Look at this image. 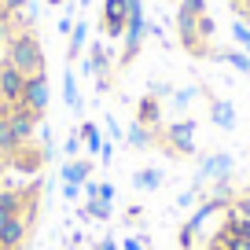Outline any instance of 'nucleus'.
<instances>
[{"label": "nucleus", "mask_w": 250, "mask_h": 250, "mask_svg": "<svg viewBox=\"0 0 250 250\" xmlns=\"http://www.w3.org/2000/svg\"><path fill=\"white\" fill-rule=\"evenodd\" d=\"M129 22V0H107L103 4V30L107 37H122Z\"/></svg>", "instance_id": "6e6552de"}, {"label": "nucleus", "mask_w": 250, "mask_h": 250, "mask_svg": "<svg viewBox=\"0 0 250 250\" xmlns=\"http://www.w3.org/2000/svg\"><path fill=\"white\" fill-rule=\"evenodd\" d=\"M206 250H232V243H228V239H225L221 232H213V239L206 243Z\"/></svg>", "instance_id": "5701e85b"}, {"label": "nucleus", "mask_w": 250, "mask_h": 250, "mask_svg": "<svg viewBox=\"0 0 250 250\" xmlns=\"http://www.w3.org/2000/svg\"><path fill=\"white\" fill-rule=\"evenodd\" d=\"M133 184L140 188V191H155V188L162 184V173H158V169H136Z\"/></svg>", "instance_id": "dca6fc26"}, {"label": "nucleus", "mask_w": 250, "mask_h": 250, "mask_svg": "<svg viewBox=\"0 0 250 250\" xmlns=\"http://www.w3.org/2000/svg\"><path fill=\"white\" fill-rule=\"evenodd\" d=\"M85 41H88V26H85V22H78V26H74V33H70V48H66V59H78L81 48H85Z\"/></svg>", "instance_id": "2eb2a0df"}, {"label": "nucleus", "mask_w": 250, "mask_h": 250, "mask_svg": "<svg viewBox=\"0 0 250 250\" xmlns=\"http://www.w3.org/2000/svg\"><path fill=\"white\" fill-rule=\"evenodd\" d=\"M213 33H217V22H213V15H210V11H206V15H199V37L210 41Z\"/></svg>", "instance_id": "412c9836"}, {"label": "nucleus", "mask_w": 250, "mask_h": 250, "mask_svg": "<svg viewBox=\"0 0 250 250\" xmlns=\"http://www.w3.org/2000/svg\"><path fill=\"white\" fill-rule=\"evenodd\" d=\"M26 235H30V213H15L0 232V250H22Z\"/></svg>", "instance_id": "0eeeda50"}, {"label": "nucleus", "mask_w": 250, "mask_h": 250, "mask_svg": "<svg viewBox=\"0 0 250 250\" xmlns=\"http://www.w3.org/2000/svg\"><path fill=\"white\" fill-rule=\"evenodd\" d=\"M232 4H235V0H232Z\"/></svg>", "instance_id": "e433bc0d"}, {"label": "nucleus", "mask_w": 250, "mask_h": 250, "mask_svg": "<svg viewBox=\"0 0 250 250\" xmlns=\"http://www.w3.org/2000/svg\"><path fill=\"white\" fill-rule=\"evenodd\" d=\"M191 100H195V88H184V92H177V96H173V103H177V107H188Z\"/></svg>", "instance_id": "393cba45"}, {"label": "nucleus", "mask_w": 250, "mask_h": 250, "mask_svg": "<svg viewBox=\"0 0 250 250\" xmlns=\"http://www.w3.org/2000/svg\"><path fill=\"white\" fill-rule=\"evenodd\" d=\"M92 177V162L88 158H66L62 166V184H85Z\"/></svg>", "instance_id": "9d476101"}, {"label": "nucleus", "mask_w": 250, "mask_h": 250, "mask_svg": "<svg viewBox=\"0 0 250 250\" xmlns=\"http://www.w3.org/2000/svg\"><path fill=\"white\" fill-rule=\"evenodd\" d=\"M22 88H26V74H19L8 59L0 62V107L11 110L22 103Z\"/></svg>", "instance_id": "39448f33"}, {"label": "nucleus", "mask_w": 250, "mask_h": 250, "mask_svg": "<svg viewBox=\"0 0 250 250\" xmlns=\"http://www.w3.org/2000/svg\"><path fill=\"white\" fill-rule=\"evenodd\" d=\"M92 250H118V243H114V239H100Z\"/></svg>", "instance_id": "2f4dec72"}, {"label": "nucleus", "mask_w": 250, "mask_h": 250, "mask_svg": "<svg viewBox=\"0 0 250 250\" xmlns=\"http://www.w3.org/2000/svg\"><path fill=\"white\" fill-rule=\"evenodd\" d=\"M96 199L110 203V199H114V188H110V184H96Z\"/></svg>", "instance_id": "a878e982"}, {"label": "nucleus", "mask_w": 250, "mask_h": 250, "mask_svg": "<svg viewBox=\"0 0 250 250\" xmlns=\"http://www.w3.org/2000/svg\"><path fill=\"white\" fill-rule=\"evenodd\" d=\"M62 96H66V107H74V110L81 107V100H78V81H74L70 70H62Z\"/></svg>", "instance_id": "f3484780"}, {"label": "nucleus", "mask_w": 250, "mask_h": 250, "mask_svg": "<svg viewBox=\"0 0 250 250\" xmlns=\"http://www.w3.org/2000/svg\"><path fill=\"white\" fill-rule=\"evenodd\" d=\"M85 217H96V221H107V217H110V203H103V199H92V203L85 206Z\"/></svg>", "instance_id": "aec40b11"}, {"label": "nucleus", "mask_w": 250, "mask_h": 250, "mask_svg": "<svg viewBox=\"0 0 250 250\" xmlns=\"http://www.w3.org/2000/svg\"><path fill=\"white\" fill-rule=\"evenodd\" d=\"M4 118H8V129H11V140H15V151L26 147V144L37 136L41 118L33 114V110H26L22 103H19V107H11V110H4Z\"/></svg>", "instance_id": "20e7f679"}, {"label": "nucleus", "mask_w": 250, "mask_h": 250, "mask_svg": "<svg viewBox=\"0 0 250 250\" xmlns=\"http://www.w3.org/2000/svg\"><path fill=\"white\" fill-rule=\"evenodd\" d=\"M210 122L217 125V129H225V133H228V129H235V107L228 100H213L210 103Z\"/></svg>", "instance_id": "f8f14e48"}, {"label": "nucleus", "mask_w": 250, "mask_h": 250, "mask_svg": "<svg viewBox=\"0 0 250 250\" xmlns=\"http://www.w3.org/2000/svg\"><path fill=\"white\" fill-rule=\"evenodd\" d=\"M232 37H235V44H239L243 52H250V26L243 22V19H235V26H232Z\"/></svg>", "instance_id": "6ab92c4d"}, {"label": "nucleus", "mask_w": 250, "mask_h": 250, "mask_svg": "<svg viewBox=\"0 0 250 250\" xmlns=\"http://www.w3.org/2000/svg\"><path fill=\"white\" fill-rule=\"evenodd\" d=\"M78 151H81V136L74 133V136H66V158H78Z\"/></svg>", "instance_id": "b1692460"}, {"label": "nucleus", "mask_w": 250, "mask_h": 250, "mask_svg": "<svg viewBox=\"0 0 250 250\" xmlns=\"http://www.w3.org/2000/svg\"><path fill=\"white\" fill-rule=\"evenodd\" d=\"M144 33H147V22H144V8L140 0H129V22H125V48H122V66H129V62L140 55L144 48Z\"/></svg>", "instance_id": "f03ea898"}, {"label": "nucleus", "mask_w": 250, "mask_h": 250, "mask_svg": "<svg viewBox=\"0 0 250 250\" xmlns=\"http://www.w3.org/2000/svg\"><path fill=\"white\" fill-rule=\"evenodd\" d=\"M74 26H78V22H74V19H70V11H66V15L59 19V33H74Z\"/></svg>", "instance_id": "bb28decb"}, {"label": "nucleus", "mask_w": 250, "mask_h": 250, "mask_svg": "<svg viewBox=\"0 0 250 250\" xmlns=\"http://www.w3.org/2000/svg\"><path fill=\"white\" fill-rule=\"evenodd\" d=\"M48 100H52V88H48V78H44V74H37V78H26V88H22V107H26V110H33L37 118H44Z\"/></svg>", "instance_id": "423d86ee"}, {"label": "nucleus", "mask_w": 250, "mask_h": 250, "mask_svg": "<svg viewBox=\"0 0 250 250\" xmlns=\"http://www.w3.org/2000/svg\"><path fill=\"white\" fill-rule=\"evenodd\" d=\"M247 26H250V19H247Z\"/></svg>", "instance_id": "c9c22d12"}, {"label": "nucleus", "mask_w": 250, "mask_h": 250, "mask_svg": "<svg viewBox=\"0 0 250 250\" xmlns=\"http://www.w3.org/2000/svg\"><path fill=\"white\" fill-rule=\"evenodd\" d=\"M125 140H129V144H133V147H151V144H155V129H147V125H140V122H136L133 125V129H129V136H125Z\"/></svg>", "instance_id": "4468645a"}, {"label": "nucleus", "mask_w": 250, "mask_h": 250, "mask_svg": "<svg viewBox=\"0 0 250 250\" xmlns=\"http://www.w3.org/2000/svg\"><path fill=\"white\" fill-rule=\"evenodd\" d=\"M107 133H110V136H114V140H122V125H118V122H114V118H107Z\"/></svg>", "instance_id": "c85d7f7f"}, {"label": "nucleus", "mask_w": 250, "mask_h": 250, "mask_svg": "<svg viewBox=\"0 0 250 250\" xmlns=\"http://www.w3.org/2000/svg\"><path fill=\"white\" fill-rule=\"evenodd\" d=\"M4 59H8L19 74H26V78L44 74V48H41V41L33 37L30 30H19L15 37L8 41V55H4Z\"/></svg>", "instance_id": "f257e3e1"}, {"label": "nucleus", "mask_w": 250, "mask_h": 250, "mask_svg": "<svg viewBox=\"0 0 250 250\" xmlns=\"http://www.w3.org/2000/svg\"><path fill=\"white\" fill-rule=\"evenodd\" d=\"M158 118H162V107H158V96H144L140 107H136V122L147 125V129H158Z\"/></svg>", "instance_id": "9b49d317"}, {"label": "nucleus", "mask_w": 250, "mask_h": 250, "mask_svg": "<svg viewBox=\"0 0 250 250\" xmlns=\"http://www.w3.org/2000/svg\"><path fill=\"white\" fill-rule=\"evenodd\" d=\"M22 4H26V0H0V8H4V11H22Z\"/></svg>", "instance_id": "cd10ccee"}, {"label": "nucleus", "mask_w": 250, "mask_h": 250, "mask_svg": "<svg viewBox=\"0 0 250 250\" xmlns=\"http://www.w3.org/2000/svg\"><path fill=\"white\" fill-rule=\"evenodd\" d=\"M184 15H206V0H180Z\"/></svg>", "instance_id": "4be33fe9"}, {"label": "nucleus", "mask_w": 250, "mask_h": 250, "mask_svg": "<svg viewBox=\"0 0 250 250\" xmlns=\"http://www.w3.org/2000/svg\"><path fill=\"white\" fill-rule=\"evenodd\" d=\"M78 136H81V144H85L88 151H103V136H100V129H96L92 122H81V129H78Z\"/></svg>", "instance_id": "ddd939ff"}, {"label": "nucleus", "mask_w": 250, "mask_h": 250, "mask_svg": "<svg viewBox=\"0 0 250 250\" xmlns=\"http://www.w3.org/2000/svg\"><path fill=\"white\" fill-rule=\"evenodd\" d=\"M0 114H4V107H0Z\"/></svg>", "instance_id": "f704fd0d"}, {"label": "nucleus", "mask_w": 250, "mask_h": 250, "mask_svg": "<svg viewBox=\"0 0 250 250\" xmlns=\"http://www.w3.org/2000/svg\"><path fill=\"white\" fill-rule=\"evenodd\" d=\"M125 250H147V243L144 239H125Z\"/></svg>", "instance_id": "7c9ffc66"}, {"label": "nucleus", "mask_w": 250, "mask_h": 250, "mask_svg": "<svg viewBox=\"0 0 250 250\" xmlns=\"http://www.w3.org/2000/svg\"><path fill=\"white\" fill-rule=\"evenodd\" d=\"M100 158H103V162H110V158H114V147H110V144H103V151H100Z\"/></svg>", "instance_id": "473e14b6"}, {"label": "nucleus", "mask_w": 250, "mask_h": 250, "mask_svg": "<svg viewBox=\"0 0 250 250\" xmlns=\"http://www.w3.org/2000/svg\"><path fill=\"white\" fill-rule=\"evenodd\" d=\"M247 195H250V191H247Z\"/></svg>", "instance_id": "4c0bfd02"}, {"label": "nucleus", "mask_w": 250, "mask_h": 250, "mask_svg": "<svg viewBox=\"0 0 250 250\" xmlns=\"http://www.w3.org/2000/svg\"><path fill=\"white\" fill-rule=\"evenodd\" d=\"M52 4H59V0H52Z\"/></svg>", "instance_id": "72a5a7b5"}, {"label": "nucleus", "mask_w": 250, "mask_h": 250, "mask_svg": "<svg viewBox=\"0 0 250 250\" xmlns=\"http://www.w3.org/2000/svg\"><path fill=\"white\" fill-rule=\"evenodd\" d=\"M62 195H66V199H78L81 195V184H62Z\"/></svg>", "instance_id": "c756f323"}, {"label": "nucleus", "mask_w": 250, "mask_h": 250, "mask_svg": "<svg viewBox=\"0 0 250 250\" xmlns=\"http://www.w3.org/2000/svg\"><path fill=\"white\" fill-rule=\"evenodd\" d=\"M162 147L166 155L173 158H188V155H195V122H173L169 129L162 133Z\"/></svg>", "instance_id": "7ed1b4c3"}, {"label": "nucleus", "mask_w": 250, "mask_h": 250, "mask_svg": "<svg viewBox=\"0 0 250 250\" xmlns=\"http://www.w3.org/2000/svg\"><path fill=\"white\" fill-rule=\"evenodd\" d=\"M232 155H225V151H217V155H210V158H206V162H203V169H199V184H203V180H228V177H232Z\"/></svg>", "instance_id": "1a4fd4ad"}, {"label": "nucleus", "mask_w": 250, "mask_h": 250, "mask_svg": "<svg viewBox=\"0 0 250 250\" xmlns=\"http://www.w3.org/2000/svg\"><path fill=\"white\" fill-rule=\"evenodd\" d=\"M217 59H225L228 66H235V70L250 74V55H247V52H217Z\"/></svg>", "instance_id": "a211bd4d"}]
</instances>
